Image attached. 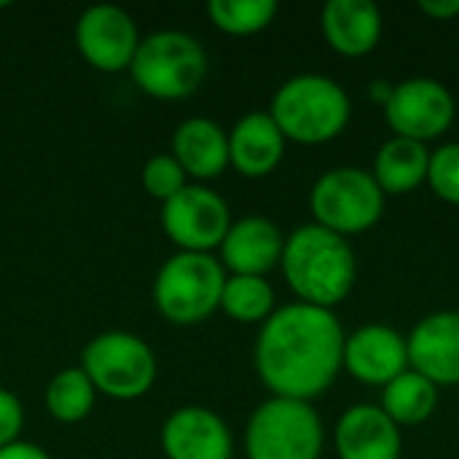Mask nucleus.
Returning a JSON list of instances; mask_svg holds the SVG:
<instances>
[{
  "mask_svg": "<svg viewBox=\"0 0 459 459\" xmlns=\"http://www.w3.org/2000/svg\"><path fill=\"white\" fill-rule=\"evenodd\" d=\"M344 339L333 309L293 301L261 323L255 371L272 395L309 403L344 368Z\"/></svg>",
  "mask_w": 459,
  "mask_h": 459,
  "instance_id": "f257e3e1",
  "label": "nucleus"
},
{
  "mask_svg": "<svg viewBox=\"0 0 459 459\" xmlns=\"http://www.w3.org/2000/svg\"><path fill=\"white\" fill-rule=\"evenodd\" d=\"M428 183L444 202L459 204V143H444L430 151Z\"/></svg>",
  "mask_w": 459,
  "mask_h": 459,
  "instance_id": "a878e982",
  "label": "nucleus"
},
{
  "mask_svg": "<svg viewBox=\"0 0 459 459\" xmlns=\"http://www.w3.org/2000/svg\"><path fill=\"white\" fill-rule=\"evenodd\" d=\"M325 428L307 401L277 398L264 401L245 430L247 459H320Z\"/></svg>",
  "mask_w": 459,
  "mask_h": 459,
  "instance_id": "423d86ee",
  "label": "nucleus"
},
{
  "mask_svg": "<svg viewBox=\"0 0 459 459\" xmlns=\"http://www.w3.org/2000/svg\"><path fill=\"white\" fill-rule=\"evenodd\" d=\"M221 309L237 323H266L274 312V288L266 277L253 274H229Z\"/></svg>",
  "mask_w": 459,
  "mask_h": 459,
  "instance_id": "4be33fe9",
  "label": "nucleus"
},
{
  "mask_svg": "<svg viewBox=\"0 0 459 459\" xmlns=\"http://www.w3.org/2000/svg\"><path fill=\"white\" fill-rule=\"evenodd\" d=\"M172 156L194 180H212L229 167V132L204 116L178 124L172 134Z\"/></svg>",
  "mask_w": 459,
  "mask_h": 459,
  "instance_id": "6ab92c4d",
  "label": "nucleus"
},
{
  "mask_svg": "<svg viewBox=\"0 0 459 459\" xmlns=\"http://www.w3.org/2000/svg\"><path fill=\"white\" fill-rule=\"evenodd\" d=\"M0 459H51L48 452L38 444H30V441H16V444H8L0 449Z\"/></svg>",
  "mask_w": 459,
  "mask_h": 459,
  "instance_id": "cd10ccee",
  "label": "nucleus"
},
{
  "mask_svg": "<svg viewBox=\"0 0 459 459\" xmlns=\"http://www.w3.org/2000/svg\"><path fill=\"white\" fill-rule=\"evenodd\" d=\"M285 234L280 226L264 215H245L231 221L226 239L221 242V264L231 274L264 277L282 258Z\"/></svg>",
  "mask_w": 459,
  "mask_h": 459,
  "instance_id": "dca6fc26",
  "label": "nucleus"
},
{
  "mask_svg": "<svg viewBox=\"0 0 459 459\" xmlns=\"http://www.w3.org/2000/svg\"><path fill=\"white\" fill-rule=\"evenodd\" d=\"M420 11H425L433 19H455L459 13V0H420Z\"/></svg>",
  "mask_w": 459,
  "mask_h": 459,
  "instance_id": "c85d7f7f",
  "label": "nucleus"
},
{
  "mask_svg": "<svg viewBox=\"0 0 459 459\" xmlns=\"http://www.w3.org/2000/svg\"><path fill=\"white\" fill-rule=\"evenodd\" d=\"M5 5H8V3H0V8H5Z\"/></svg>",
  "mask_w": 459,
  "mask_h": 459,
  "instance_id": "7c9ffc66",
  "label": "nucleus"
},
{
  "mask_svg": "<svg viewBox=\"0 0 459 459\" xmlns=\"http://www.w3.org/2000/svg\"><path fill=\"white\" fill-rule=\"evenodd\" d=\"M339 459H401V428L377 403L350 406L333 430Z\"/></svg>",
  "mask_w": 459,
  "mask_h": 459,
  "instance_id": "2eb2a0df",
  "label": "nucleus"
},
{
  "mask_svg": "<svg viewBox=\"0 0 459 459\" xmlns=\"http://www.w3.org/2000/svg\"><path fill=\"white\" fill-rule=\"evenodd\" d=\"M129 73L134 86L153 100H186L207 75V51L183 30H159L140 38Z\"/></svg>",
  "mask_w": 459,
  "mask_h": 459,
  "instance_id": "20e7f679",
  "label": "nucleus"
},
{
  "mask_svg": "<svg viewBox=\"0 0 459 459\" xmlns=\"http://www.w3.org/2000/svg\"><path fill=\"white\" fill-rule=\"evenodd\" d=\"M315 223L352 237L368 231L385 212V191L377 178L360 167H333L323 172L309 194Z\"/></svg>",
  "mask_w": 459,
  "mask_h": 459,
  "instance_id": "6e6552de",
  "label": "nucleus"
},
{
  "mask_svg": "<svg viewBox=\"0 0 459 459\" xmlns=\"http://www.w3.org/2000/svg\"><path fill=\"white\" fill-rule=\"evenodd\" d=\"M226 269L212 253H183L161 264L153 280V304L172 325L204 323L221 309Z\"/></svg>",
  "mask_w": 459,
  "mask_h": 459,
  "instance_id": "39448f33",
  "label": "nucleus"
},
{
  "mask_svg": "<svg viewBox=\"0 0 459 459\" xmlns=\"http://www.w3.org/2000/svg\"><path fill=\"white\" fill-rule=\"evenodd\" d=\"M188 186V175L172 153H156L143 167V188L161 204Z\"/></svg>",
  "mask_w": 459,
  "mask_h": 459,
  "instance_id": "393cba45",
  "label": "nucleus"
},
{
  "mask_svg": "<svg viewBox=\"0 0 459 459\" xmlns=\"http://www.w3.org/2000/svg\"><path fill=\"white\" fill-rule=\"evenodd\" d=\"M344 368L366 382L385 387L409 368V344L393 325L366 323L344 339Z\"/></svg>",
  "mask_w": 459,
  "mask_h": 459,
  "instance_id": "ddd939ff",
  "label": "nucleus"
},
{
  "mask_svg": "<svg viewBox=\"0 0 459 459\" xmlns=\"http://www.w3.org/2000/svg\"><path fill=\"white\" fill-rule=\"evenodd\" d=\"M323 35L344 56H363L382 38V11L371 0H328L323 5Z\"/></svg>",
  "mask_w": 459,
  "mask_h": 459,
  "instance_id": "a211bd4d",
  "label": "nucleus"
},
{
  "mask_svg": "<svg viewBox=\"0 0 459 459\" xmlns=\"http://www.w3.org/2000/svg\"><path fill=\"white\" fill-rule=\"evenodd\" d=\"M269 116L285 140L317 145L339 137L350 124L352 105L347 89L323 73H299L280 83Z\"/></svg>",
  "mask_w": 459,
  "mask_h": 459,
  "instance_id": "7ed1b4c3",
  "label": "nucleus"
},
{
  "mask_svg": "<svg viewBox=\"0 0 459 459\" xmlns=\"http://www.w3.org/2000/svg\"><path fill=\"white\" fill-rule=\"evenodd\" d=\"M428 167H430V148L425 143L393 134L377 151L371 175L377 178L385 196L409 194L428 180Z\"/></svg>",
  "mask_w": 459,
  "mask_h": 459,
  "instance_id": "aec40b11",
  "label": "nucleus"
},
{
  "mask_svg": "<svg viewBox=\"0 0 459 459\" xmlns=\"http://www.w3.org/2000/svg\"><path fill=\"white\" fill-rule=\"evenodd\" d=\"M94 398L97 390L81 366L59 371L46 387V409L62 425H75L86 420L94 409Z\"/></svg>",
  "mask_w": 459,
  "mask_h": 459,
  "instance_id": "5701e85b",
  "label": "nucleus"
},
{
  "mask_svg": "<svg viewBox=\"0 0 459 459\" xmlns=\"http://www.w3.org/2000/svg\"><path fill=\"white\" fill-rule=\"evenodd\" d=\"M285 143L269 110H253L229 132V164L245 178H266L282 161Z\"/></svg>",
  "mask_w": 459,
  "mask_h": 459,
  "instance_id": "f3484780",
  "label": "nucleus"
},
{
  "mask_svg": "<svg viewBox=\"0 0 459 459\" xmlns=\"http://www.w3.org/2000/svg\"><path fill=\"white\" fill-rule=\"evenodd\" d=\"M22 428H24L22 401L11 390L0 387V449L8 446V444H16Z\"/></svg>",
  "mask_w": 459,
  "mask_h": 459,
  "instance_id": "bb28decb",
  "label": "nucleus"
},
{
  "mask_svg": "<svg viewBox=\"0 0 459 459\" xmlns=\"http://www.w3.org/2000/svg\"><path fill=\"white\" fill-rule=\"evenodd\" d=\"M75 46L81 56L102 73L129 70L140 46L134 19L118 5H91L75 22Z\"/></svg>",
  "mask_w": 459,
  "mask_h": 459,
  "instance_id": "9b49d317",
  "label": "nucleus"
},
{
  "mask_svg": "<svg viewBox=\"0 0 459 459\" xmlns=\"http://www.w3.org/2000/svg\"><path fill=\"white\" fill-rule=\"evenodd\" d=\"M161 229L183 253H212L231 229V212L221 194L188 183L161 204Z\"/></svg>",
  "mask_w": 459,
  "mask_h": 459,
  "instance_id": "1a4fd4ad",
  "label": "nucleus"
},
{
  "mask_svg": "<svg viewBox=\"0 0 459 459\" xmlns=\"http://www.w3.org/2000/svg\"><path fill=\"white\" fill-rule=\"evenodd\" d=\"M409 368L438 387L459 385V312L444 309L422 317L409 339Z\"/></svg>",
  "mask_w": 459,
  "mask_h": 459,
  "instance_id": "f8f14e48",
  "label": "nucleus"
},
{
  "mask_svg": "<svg viewBox=\"0 0 459 459\" xmlns=\"http://www.w3.org/2000/svg\"><path fill=\"white\" fill-rule=\"evenodd\" d=\"M280 266L299 301L323 309L342 304L352 293L358 277L350 239L320 223H304L285 237Z\"/></svg>",
  "mask_w": 459,
  "mask_h": 459,
  "instance_id": "f03ea898",
  "label": "nucleus"
},
{
  "mask_svg": "<svg viewBox=\"0 0 459 459\" xmlns=\"http://www.w3.org/2000/svg\"><path fill=\"white\" fill-rule=\"evenodd\" d=\"M455 116H457V102L449 86L425 75L395 83L385 105V118L390 129L398 137H409L420 143L441 137L452 126Z\"/></svg>",
  "mask_w": 459,
  "mask_h": 459,
  "instance_id": "9d476101",
  "label": "nucleus"
},
{
  "mask_svg": "<svg viewBox=\"0 0 459 459\" xmlns=\"http://www.w3.org/2000/svg\"><path fill=\"white\" fill-rule=\"evenodd\" d=\"M161 452L167 459H231L234 441L229 425L215 411L183 406L161 428Z\"/></svg>",
  "mask_w": 459,
  "mask_h": 459,
  "instance_id": "4468645a",
  "label": "nucleus"
},
{
  "mask_svg": "<svg viewBox=\"0 0 459 459\" xmlns=\"http://www.w3.org/2000/svg\"><path fill=\"white\" fill-rule=\"evenodd\" d=\"M393 89H395V83H390V81H371L368 83V97L377 100L385 108L387 100H390V94H393Z\"/></svg>",
  "mask_w": 459,
  "mask_h": 459,
  "instance_id": "c756f323",
  "label": "nucleus"
},
{
  "mask_svg": "<svg viewBox=\"0 0 459 459\" xmlns=\"http://www.w3.org/2000/svg\"><path fill=\"white\" fill-rule=\"evenodd\" d=\"M379 406L398 428L422 425L438 409V385H433L420 371L406 368L403 374H398L393 382L382 387Z\"/></svg>",
  "mask_w": 459,
  "mask_h": 459,
  "instance_id": "412c9836",
  "label": "nucleus"
},
{
  "mask_svg": "<svg viewBox=\"0 0 459 459\" xmlns=\"http://www.w3.org/2000/svg\"><path fill=\"white\" fill-rule=\"evenodd\" d=\"M210 22L226 35H255L277 16V0H210Z\"/></svg>",
  "mask_w": 459,
  "mask_h": 459,
  "instance_id": "b1692460",
  "label": "nucleus"
},
{
  "mask_svg": "<svg viewBox=\"0 0 459 459\" xmlns=\"http://www.w3.org/2000/svg\"><path fill=\"white\" fill-rule=\"evenodd\" d=\"M81 368L97 393L113 401L143 398L156 382V355L134 333L108 331L94 336L81 355Z\"/></svg>",
  "mask_w": 459,
  "mask_h": 459,
  "instance_id": "0eeeda50",
  "label": "nucleus"
}]
</instances>
